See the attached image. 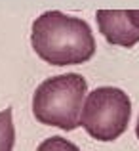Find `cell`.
<instances>
[{
	"label": "cell",
	"instance_id": "52a82bcc",
	"mask_svg": "<svg viewBox=\"0 0 139 151\" xmlns=\"http://www.w3.org/2000/svg\"><path fill=\"white\" fill-rule=\"evenodd\" d=\"M135 134H137V138H139V119H137V126H135Z\"/></svg>",
	"mask_w": 139,
	"mask_h": 151
},
{
	"label": "cell",
	"instance_id": "8992f818",
	"mask_svg": "<svg viewBox=\"0 0 139 151\" xmlns=\"http://www.w3.org/2000/svg\"><path fill=\"white\" fill-rule=\"evenodd\" d=\"M36 151H80L78 145H74L73 142H69L67 138H59V136H51L46 138Z\"/></svg>",
	"mask_w": 139,
	"mask_h": 151
},
{
	"label": "cell",
	"instance_id": "5b68a950",
	"mask_svg": "<svg viewBox=\"0 0 139 151\" xmlns=\"http://www.w3.org/2000/svg\"><path fill=\"white\" fill-rule=\"evenodd\" d=\"M15 128L11 119V107L0 111V151H14Z\"/></svg>",
	"mask_w": 139,
	"mask_h": 151
},
{
	"label": "cell",
	"instance_id": "277c9868",
	"mask_svg": "<svg viewBox=\"0 0 139 151\" xmlns=\"http://www.w3.org/2000/svg\"><path fill=\"white\" fill-rule=\"evenodd\" d=\"M95 19L109 44L132 48L139 42V10H97Z\"/></svg>",
	"mask_w": 139,
	"mask_h": 151
},
{
	"label": "cell",
	"instance_id": "6da1fadb",
	"mask_svg": "<svg viewBox=\"0 0 139 151\" xmlns=\"http://www.w3.org/2000/svg\"><path fill=\"white\" fill-rule=\"evenodd\" d=\"M31 44L50 65H78L95 54V38L88 23L57 10L44 12L34 19Z\"/></svg>",
	"mask_w": 139,
	"mask_h": 151
},
{
	"label": "cell",
	"instance_id": "7a4b0ae2",
	"mask_svg": "<svg viewBox=\"0 0 139 151\" xmlns=\"http://www.w3.org/2000/svg\"><path fill=\"white\" fill-rule=\"evenodd\" d=\"M88 84L78 73L50 77L38 84L33 96V115L38 122L71 132L80 126V111Z\"/></svg>",
	"mask_w": 139,
	"mask_h": 151
},
{
	"label": "cell",
	"instance_id": "3957f363",
	"mask_svg": "<svg viewBox=\"0 0 139 151\" xmlns=\"http://www.w3.org/2000/svg\"><path fill=\"white\" fill-rule=\"evenodd\" d=\"M132 101L128 94L114 86H99L84 100L80 126L97 142H113L128 128Z\"/></svg>",
	"mask_w": 139,
	"mask_h": 151
}]
</instances>
